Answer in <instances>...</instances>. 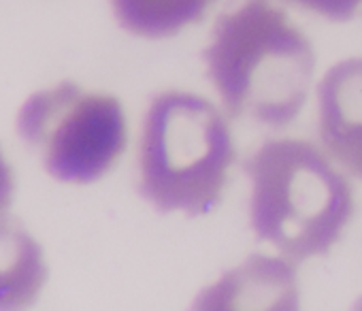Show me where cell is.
Wrapping results in <instances>:
<instances>
[{"label":"cell","mask_w":362,"mask_h":311,"mask_svg":"<svg viewBox=\"0 0 362 311\" xmlns=\"http://www.w3.org/2000/svg\"><path fill=\"white\" fill-rule=\"evenodd\" d=\"M207 73L233 117L284 128L305 107L315 56L271 0H243L214 26Z\"/></svg>","instance_id":"6da1fadb"},{"label":"cell","mask_w":362,"mask_h":311,"mask_svg":"<svg viewBox=\"0 0 362 311\" xmlns=\"http://www.w3.org/2000/svg\"><path fill=\"white\" fill-rule=\"evenodd\" d=\"M250 218L256 237L288 260L324 256L354 216V194L326 153L300 139H271L254 151Z\"/></svg>","instance_id":"7a4b0ae2"},{"label":"cell","mask_w":362,"mask_h":311,"mask_svg":"<svg viewBox=\"0 0 362 311\" xmlns=\"http://www.w3.org/2000/svg\"><path fill=\"white\" fill-rule=\"evenodd\" d=\"M233 163L230 126L214 102L188 92L151 100L139 141V188L156 209L209 213L224 194Z\"/></svg>","instance_id":"3957f363"},{"label":"cell","mask_w":362,"mask_h":311,"mask_svg":"<svg viewBox=\"0 0 362 311\" xmlns=\"http://www.w3.org/2000/svg\"><path fill=\"white\" fill-rule=\"evenodd\" d=\"M16 130L49 177L73 186L103 180L128 143L122 102L75 81L30 94L18 111Z\"/></svg>","instance_id":"277c9868"},{"label":"cell","mask_w":362,"mask_h":311,"mask_svg":"<svg viewBox=\"0 0 362 311\" xmlns=\"http://www.w3.org/2000/svg\"><path fill=\"white\" fill-rule=\"evenodd\" d=\"M317 107L326 156L362 180V58L343 60L322 77Z\"/></svg>","instance_id":"5b68a950"},{"label":"cell","mask_w":362,"mask_h":311,"mask_svg":"<svg viewBox=\"0 0 362 311\" xmlns=\"http://www.w3.org/2000/svg\"><path fill=\"white\" fill-rule=\"evenodd\" d=\"M296 303V273L294 264L281 258L258 256L243 269L228 273L199 300L207 309L235 307H294Z\"/></svg>","instance_id":"8992f818"},{"label":"cell","mask_w":362,"mask_h":311,"mask_svg":"<svg viewBox=\"0 0 362 311\" xmlns=\"http://www.w3.org/2000/svg\"><path fill=\"white\" fill-rule=\"evenodd\" d=\"M45 281L43 245L9 211L0 213V311L30 307Z\"/></svg>","instance_id":"52a82bcc"},{"label":"cell","mask_w":362,"mask_h":311,"mask_svg":"<svg viewBox=\"0 0 362 311\" xmlns=\"http://www.w3.org/2000/svg\"><path fill=\"white\" fill-rule=\"evenodd\" d=\"M216 0H111L119 26L136 37L162 39L203 20Z\"/></svg>","instance_id":"ba28073f"},{"label":"cell","mask_w":362,"mask_h":311,"mask_svg":"<svg viewBox=\"0 0 362 311\" xmlns=\"http://www.w3.org/2000/svg\"><path fill=\"white\" fill-rule=\"evenodd\" d=\"M290 3L334 22L349 20L362 7V0H290Z\"/></svg>","instance_id":"9c48e42d"},{"label":"cell","mask_w":362,"mask_h":311,"mask_svg":"<svg viewBox=\"0 0 362 311\" xmlns=\"http://www.w3.org/2000/svg\"><path fill=\"white\" fill-rule=\"evenodd\" d=\"M16 196V173L0 149V213H7Z\"/></svg>","instance_id":"30bf717a"}]
</instances>
